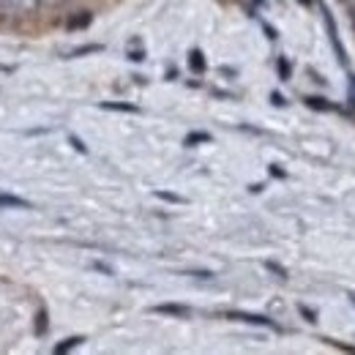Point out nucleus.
<instances>
[{
	"mask_svg": "<svg viewBox=\"0 0 355 355\" xmlns=\"http://www.w3.org/2000/svg\"><path fill=\"white\" fill-rule=\"evenodd\" d=\"M80 342H83L80 336H71V339H66L63 345H58V347H55V353H66V350H71V347H77Z\"/></svg>",
	"mask_w": 355,
	"mask_h": 355,
	"instance_id": "20e7f679",
	"label": "nucleus"
},
{
	"mask_svg": "<svg viewBox=\"0 0 355 355\" xmlns=\"http://www.w3.org/2000/svg\"><path fill=\"white\" fill-rule=\"evenodd\" d=\"M268 268H270V270H276L279 276H284V268H279V266H276V263H268Z\"/></svg>",
	"mask_w": 355,
	"mask_h": 355,
	"instance_id": "6e6552de",
	"label": "nucleus"
},
{
	"mask_svg": "<svg viewBox=\"0 0 355 355\" xmlns=\"http://www.w3.org/2000/svg\"><path fill=\"white\" fill-rule=\"evenodd\" d=\"M0 3H3V0H0Z\"/></svg>",
	"mask_w": 355,
	"mask_h": 355,
	"instance_id": "9d476101",
	"label": "nucleus"
},
{
	"mask_svg": "<svg viewBox=\"0 0 355 355\" xmlns=\"http://www.w3.org/2000/svg\"><path fill=\"white\" fill-rule=\"evenodd\" d=\"M0 205L3 208H28V202L22 197H14V194H0Z\"/></svg>",
	"mask_w": 355,
	"mask_h": 355,
	"instance_id": "7ed1b4c3",
	"label": "nucleus"
},
{
	"mask_svg": "<svg viewBox=\"0 0 355 355\" xmlns=\"http://www.w3.org/2000/svg\"><path fill=\"white\" fill-rule=\"evenodd\" d=\"M156 311H164V314H186V306H156Z\"/></svg>",
	"mask_w": 355,
	"mask_h": 355,
	"instance_id": "423d86ee",
	"label": "nucleus"
},
{
	"mask_svg": "<svg viewBox=\"0 0 355 355\" xmlns=\"http://www.w3.org/2000/svg\"><path fill=\"white\" fill-rule=\"evenodd\" d=\"M191 142H208V134H191V137H189V145H191Z\"/></svg>",
	"mask_w": 355,
	"mask_h": 355,
	"instance_id": "0eeeda50",
	"label": "nucleus"
},
{
	"mask_svg": "<svg viewBox=\"0 0 355 355\" xmlns=\"http://www.w3.org/2000/svg\"><path fill=\"white\" fill-rule=\"evenodd\" d=\"M230 317H238V320H243V322H252V325H273L268 317H260V314H241V311H232Z\"/></svg>",
	"mask_w": 355,
	"mask_h": 355,
	"instance_id": "f03ea898",
	"label": "nucleus"
},
{
	"mask_svg": "<svg viewBox=\"0 0 355 355\" xmlns=\"http://www.w3.org/2000/svg\"><path fill=\"white\" fill-rule=\"evenodd\" d=\"M189 63H191V69H194V71H202V69H205V63H202V55H200V52H191V60H189Z\"/></svg>",
	"mask_w": 355,
	"mask_h": 355,
	"instance_id": "39448f33",
	"label": "nucleus"
},
{
	"mask_svg": "<svg viewBox=\"0 0 355 355\" xmlns=\"http://www.w3.org/2000/svg\"><path fill=\"white\" fill-rule=\"evenodd\" d=\"M3 6H8V8H14L17 14H33L42 3L39 0H3Z\"/></svg>",
	"mask_w": 355,
	"mask_h": 355,
	"instance_id": "f257e3e1",
	"label": "nucleus"
},
{
	"mask_svg": "<svg viewBox=\"0 0 355 355\" xmlns=\"http://www.w3.org/2000/svg\"><path fill=\"white\" fill-rule=\"evenodd\" d=\"M42 6H52V3H60V0H39Z\"/></svg>",
	"mask_w": 355,
	"mask_h": 355,
	"instance_id": "1a4fd4ad",
	"label": "nucleus"
}]
</instances>
